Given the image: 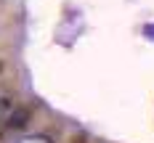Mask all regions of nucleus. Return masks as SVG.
<instances>
[{
	"label": "nucleus",
	"mask_w": 154,
	"mask_h": 143,
	"mask_svg": "<svg viewBox=\"0 0 154 143\" xmlns=\"http://www.w3.org/2000/svg\"><path fill=\"white\" fill-rule=\"evenodd\" d=\"M11 111H14V101H11V98H0V119H3V122H5V117H8Z\"/></svg>",
	"instance_id": "nucleus-1"
},
{
	"label": "nucleus",
	"mask_w": 154,
	"mask_h": 143,
	"mask_svg": "<svg viewBox=\"0 0 154 143\" xmlns=\"http://www.w3.org/2000/svg\"><path fill=\"white\" fill-rule=\"evenodd\" d=\"M21 143H48V141L40 138V135H35V138H27V141H21Z\"/></svg>",
	"instance_id": "nucleus-2"
}]
</instances>
